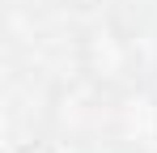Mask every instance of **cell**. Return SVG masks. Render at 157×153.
I'll use <instances>...</instances> for the list:
<instances>
[{
    "instance_id": "obj_1",
    "label": "cell",
    "mask_w": 157,
    "mask_h": 153,
    "mask_svg": "<svg viewBox=\"0 0 157 153\" xmlns=\"http://www.w3.org/2000/svg\"><path fill=\"white\" fill-rule=\"evenodd\" d=\"M115 140L123 149H153L157 145V98L132 89L115 106Z\"/></svg>"
},
{
    "instance_id": "obj_2",
    "label": "cell",
    "mask_w": 157,
    "mask_h": 153,
    "mask_svg": "<svg viewBox=\"0 0 157 153\" xmlns=\"http://www.w3.org/2000/svg\"><path fill=\"white\" fill-rule=\"evenodd\" d=\"M132 68V47L128 38H119L110 26H98L89 38H85V73L102 85L123 81V73Z\"/></svg>"
}]
</instances>
